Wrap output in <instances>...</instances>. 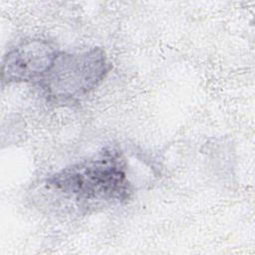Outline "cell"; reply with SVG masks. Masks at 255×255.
Masks as SVG:
<instances>
[{
    "instance_id": "6da1fadb",
    "label": "cell",
    "mask_w": 255,
    "mask_h": 255,
    "mask_svg": "<svg viewBox=\"0 0 255 255\" xmlns=\"http://www.w3.org/2000/svg\"><path fill=\"white\" fill-rule=\"evenodd\" d=\"M46 190L80 214L126 203L133 193L123 151L113 145L50 174Z\"/></svg>"
},
{
    "instance_id": "7a4b0ae2",
    "label": "cell",
    "mask_w": 255,
    "mask_h": 255,
    "mask_svg": "<svg viewBox=\"0 0 255 255\" xmlns=\"http://www.w3.org/2000/svg\"><path fill=\"white\" fill-rule=\"evenodd\" d=\"M111 69L105 51L92 48L82 52H59L39 86L56 102H75L92 92Z\"/></svg>"
},
{
    "instance_id": "3957f363",
    "label": "cell",
    "mask_w": 255,
    "mask_h": 255,
    "mask_svg": "<svg viewBox=\"0 0 255 255\" xmlns=\"http://www.w3.org/2000/svg\"><path fill=\"white\" fill-rule=\"evenodd\" d=\"M59 50L55 44L43 39H30L11 48L3 58L2 84H37L53 65Z\"/></svg>"
}]
</instances>
